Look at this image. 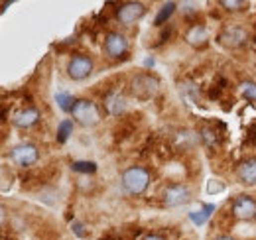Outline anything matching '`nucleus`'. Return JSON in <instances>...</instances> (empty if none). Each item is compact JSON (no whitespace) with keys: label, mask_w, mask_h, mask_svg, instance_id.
I'll return each mask as SVG.
<instances>
[{"label":"nucleus","mask_w":256,"mask_h":240,"mask_svg":"<svg viewBox=\"0 0 256 240\" xmlns=\"http://www.w3.org/2000/svg\"><path fill=\"white\" fill-rule=\"evenodd\" d=\"M144 240H164V239H162V237H158V235H148Z\"/></svg>","instance_id":"24"},{"label":"nucleus","mask_w":256,"mask_h":240,"mask_svg":"<svg viewBox=\"0 0 256 240\" xmlns=\"http://www.w3.org/2000/svg\"><path fill=\"white\" fill-rule=\"evenodd\" d=\"M175 12V2H166L164 6H162V10L158 12V16H156V26H162V24H166L168 22V18L171 16Z\"/></svg>","instance_id":"17"},{"label":"nucleus","mask_w":256,"mask_h":240,"mask_svg":"<svg viewBox=\"0 0 256 240\" xmlns=\"http://www.w3.org/2000/svg\"><path fill=\"white\" fill-rule=\"evenodd\" d=\"M71 229H73V233H75V235H77L79 239H83V237H87V233L83 231L85 227H83L81 223H73V225H71Z\"/></svg>","instance_id":"22"},{"label":"nucleus","mask_w":256,"mask_h":240,"mask_svg":"<svg viewBox=\"0 0 256 240\" xmlns=\"http://www.w3.org/2000/svg\"><path fill=\"white\" fill-rule=\"evenodd\" d=\"M219 40H221V44L227 46V48H237V46H241V44L247 40V32H245L243 28L233 26V28H227V30L221 34Z\"/></svg>","instance_id":"10"},{"label":"nucleus","mask_w":256,"mask_h":240,"mask_svg":"<svg viewBox=\"0 0 256 240\" xmlns=\"http://www.w3.org/2000/svg\"><path fill=\"white\" fill-rule=\"evenodd\" d=\"M150 185V174L144 168H128L122 174V187L126 189V193L130 195H142Z\"/></svg>","instance_id":"1"},{"label":"nucleus","mask_w":256,"mask_h":240,"mask_svg":"<svg viewBox=\"0 0 256 240\" xmlns=\"http://www.w3.org/2000/svg\"><path fill=\"white\" fill-rule=\"evenodd\" d=\"M73 134V120H63L59 126H57V142L59 144H65L69 140V136Z\"/></svg>","instance_id":"16"},{"label":"nucleus","mask_w":256,"mask_h":240,"mask_svg":"<svg viewBox=\"0 0 256 240\" xmlns=\"http://www.w3.org/2000/svg\"><path fill=\"white\" fill-rule=\"evenodd\" d=\"M237 174H239V180L243 181L245 185H255L256 183V158L245 160V162L239 166Z\"/></svg>","instance_id":"13"},{"label":"nucleus","mask_w":256,"mask_h":240,"mask_svg":"<svg viewBox=\"0 0 256 240\" xmlns=\"http://www.w3.org/2000/svg\"><path fill=\"white\" fill-rule=\"evenodd\" d=\"M221 6H225L227 10H241L245 6V2H239V0H223Z\"/></svg>","instance_id":"21"},{"label":"nucleus","mask_w":256,"mask_h":240,"mask_svg":"<svg viewBox=\"0 0 256 240\" xmlns=\"http://www.w3.org/2000/svg\"><path fill=\"white\" fill-rule=\"evenodd\" d=\"M104 109L108 111V115L118 117L120 113H124L126 101H124V97H122L120 93H108V95L104 97Z\"/></svg>","instance_id":"12"},{"label":"nucleus","mask_w":256,"mask_h":240,"mask_svg":"<svg viewBox=\"0 0 256 240\" xmlns=\"http://www.w3.org/2000/svg\"><path fill=\"white\" fill-rule=\"evenodd\" d=\"M71 115H73V119L77 120L79 124H83V126H95L101 120V113H99L97 105L91 103V101H87V99L77 101L75 107H73V111H71Z\"/></svg>","instance_id":"2"},{"label":"nucleus","mask_w":256,"mask_h":240,"mask_svg":"<svg viewBox=\"0 0 256 240\" xmlns=\"http://www.w3.org/2000/svg\"><path fill=\"white\" fill-rule=\"evenodd\" d=\"M55 101H57L59 109L65 111V113H71L73 107H75V103H77V101H73V97H71L69 93H57V95H55Z\"/></svg>","instance_id":"18"},{"label":"nucleus","mask_w":256,"mask_h":240,"mask_svg":"<svg viewBox=\"0 0 256 240\" xmlns=\"http://www.w3.org/2000/svg\"><path fill=\"white\" fill-rule=\"evenodd\" d=\"M126 50H128V42H126V38H124L122 34L110 32V34L106 36V40H104V52H106L108 58H114V60H116V58L124 56Z\"/></svg>","instance_id":"9"},{"label":"nucleus","mask_w":256,"mask_h":240,"mask_svg":"<svg viewBox=\"0 0 256 240\" xmlns=\"http://www.w3.org/2000/svg\"><path fill=\"white\" fill-rule=\"evenodd\" d=\"M144 12H146L144 4H140V2H124V4L118 8L116 16H118L120 24L130 26V24H134L136 20H140V18L144 16Z\"/></svg>","instance_id":"8"},{"label":"nucleus","mask_w":256,"mask_h":240,"mask_svg":"<svg viewBox=\"0 0 256 240\" xmlns=\"http://www.w3.org/2000/svg\"><path fill=\"white\" fill-rule=\"evenodd\" d=\"M233 217L241 221H251L256 217V201L249 195H241L233 203Z\"/></svg>","instance_id":"7"},{"label":"nucleus","mask_w":256,"mask_h":240,"mask_svg":"<svg viewBox=\"0 0 256 240\" xmlns=\"http://www.w3.org/2000/svg\"><path fill=\"white\" fill-rule=\"evenodd\" d=\"M187 201H189V189L185 185L173 183V185H168L164 189V203L168 207H179Z\"/></svg>","instance_id":"6"},{"label":"nucleus","mask_w":256,"mask_h":240,"mask_svg":"<svg viewBox=\"0 0 256 240\" xmlns=\"http://www.w3.org/2000/svg\"><path fill=\"white\" fill-rule=\"evenodd\" d=\"M185 40H187V44L189 46H193V48H203L205 44H207V40H209V34H207V28L205 26H193V28H189V32L185 34Z\"/></svg>","instance_id":"14"},{"label":"nucleus","mask_w":256,"mask_h":240,"mask_svg":"<svg viewBox=\"0 0 256 240\" xmlns=\"http://www.w3.org/2000/svg\"><path fill=\"white\" fill-rule=\"evenodd\" d=\"M10 158H12L14 164H18L22 168H30V166H34L38 162V150L32 144H20V146L12 148Z\"/></svg>","instance_id":"3"},{"label":"nucleus","mask_w":256,"mask_h":240,"mask_svg":"<svg viewBox=\"0 0 256 240\" xmlns=\"http://www.w3.org/2000/svg\"><path fill=\"white\" fill-rule=\"evenodd\" d=\"M241 93H243V97H245L247 101L256 103V83L255 81H245V83L241 85Z\"/></svg>","instance_id":"20"},{"label":"nucleus","mask_w":256,"mask_h":240,"mask_svg":"<svg viewBox=\"0 0 256 240\" xmlns=\"http://www.w3.org/2000/svg\"><path fill=\"white\" fill-rule=\"evenodd\" d=\"M71 170L77 174H95L97 172V164L95 162H73Z\"/></svg>","instance_id":"19"},{"label":"nucleus","mask_w":256,"mask_h":240,"mask_svg":"<svg viewBox=\"0 0 256 240\" xmlns=\"http://www.w3.org/2000/svg\"><path fill=\"white\" fill-rule=\"evenodd\" d=\"M38 120H40V113H38L36 109H24V111H18V113L12 117L14 126H18V128H30V126H34Z\"/></svg>","instance_id":"11"},{"label":"nucleus","mask_w":256,"mask_h":240,"mask_svg":"<svg viewBox=\"0 0 256 240\" xmlns=\"http://www.w3.org/2000/svg\"><path fill=\"white\" fill-rule=\"evenodd\" d=\"M207 189H209V193H215V191H223V189H225V185H223V183H217V180H211L209 181V187H207Z\"/></svg>","instance_id":"23"},{"label":"nucleus","mask_w":256,"mask_h":240,"mask_svg":"<svg viewBox=\"0 0 256 240\" xmlns=\"http://www.w3.org/2000/svg\"><path fill=\"white\" fill-rule=\"evenodd\" d=\"M67 73H69L71 79L81 81V79H85L93 73V61L87 56H75L67 65Z\"/></svg>","instance_id":"5"},{"label":"nucleus","mask_w":256,"mask_h":240,"mask_svg":"<svg viewBox=\"0 0 256 240\" xmlns=\"http://www.w3.org/2000/svg\"><path fill=\"white\" fill-rule=\"evenodd\" d=\"M215 240H235V239H231V237H219V239H215Z\"/></svg>","instance_id":"25"},{"label":"nucleus","mask_w":256,"mask_h":240,"mask_svg":"<svg viewBox=\"0 0 256 240\" xmlns=\"http://www.w3.org/2000/svg\"><path fill=\"white\" fill-rule=\"evenodd\" d=\"M132 93L138 97V99H152L154 95L158 93V79H154L152 75H138L134 81H132Z\"/></svg>","instance_id":"4"},{"label":"nucleus","mask_w":256,"mask_h":240,"mask_svg":"<svg viewBox=\"0 0 256 240\" xmlns=\"http://www.w3.org/2000/svg\"><path fill=\"white\" fill-rule=\"evenodd\" d=\"M213 211H215V205H205L199 211H191V213H189V219H191L195 225H205L207 219L213 215Z\"/></svg>","instance_id":"15"}]
</instances>
